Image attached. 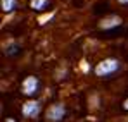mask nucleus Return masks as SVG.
<instances>
[{
	"instance_id": "nucleus-8",
	"label": "nucleus",
	"mask_w": 128,
	"mask_h": 122,
	"mask_svg": "<svg viewBox=\"0 0 128 122\" xmlns=\"http://www.w3.org/2000/svg\"><path fill=\"white\" fill-rule=\"evenodd\" d=\"M54 16V14H52ZM52 16H45V17H40V24H45V21H50L52 19Z\"/></svg>"
},
{
	"instance_id": "nucleus-9",
	"label": "nucleus",
	"mask_w": 128,
	"mask_h": 122,
	"mask_svg": "<svg viewBox=\"0 0 128 122\" xmlns=\"http://www.w3.org/2000/svg\"><path fill=\"white\" fill-rule=\"evenodd\" d=\"M123 108H125V110H126V112H128V98H126V100H125V102H123Z\"/></svg>"
},
{
	"instance_id": "nucleus-3",
	"label": "nucleus",
	"mask_w": 128,
	"mask_h": 122,
	"mask_svg": "<svg viewBox=\"0 0 128 122\" xmlns=\"http://www.w3.org/2000/svg\"><path fill=\"white\" fill-rule=\"evenodd\" d=\"M40 112H42V102L40 100H35V98L24 102L22 107H21V114L26 119H36L40 115Z\"/></svg>"
},
{
	"instance_id": "nucleus-2",
	"label": "nucleus",
	"mask_w": 128,
	"mask_h": 122,
	"mask_svg": "<svg viewBox=\"0 0 128 122\" xmlns=\"http://www.w3.org/2000/svg\"><path fill=\"white\" fill-rule=\"evenodd\" d=\"M66 115V105L64 103H52L45 110V121L47 122H61Z\"/></svg>"
},
{
	"instance_id": "nucleus-6",
	"label": "nucleus",
	"mask_w": 128,
	"mask_h": 122,
	"mask_svg": "<svg viewBox=\"0 0 128 122\" xmlns=\"http://www.w3.org/2000/svg\"><path fill=\"white\" fill-rule=\"evenodd\" d=\"M48 5H50V0H30V9L38 10V12L45 10Z\"/></svg>"
},
{
	"instance_id": "nucleus-11",
	"label": "nucleus",
	"mask_w": 128,
	"mask_h": 122,
	"mask_svg": "<svg viewBox=\"0 0 128 122\" xmlns=\"http://www.w3.org/2000/svg\"><path fill=\"white\" fill-rule=\"evenodd\" d=\"M5 122H16V121H14V119H10V117H9V119H5Z\"/></svg>"
},
{
	"instance_id": "nucleus-5",
	"label": "nucleus",
	"mask_w": 128,
	"mask_h": 122,
	"mask_svg": "<svg viewBox=\"0 0 128 122\" xmlns=\"http://www.w3.org/2000/svg\"><path fill=\"white\" fill-rule=\"evenodd\" d=\"M121 22H123V19H121L120 16L111 14V16L104 17V19L99 22V28H100V29H104V31H107V29H114V28L121 26Z\"/></svg>"
},
{
	"instance_id": "nucleus-10",
	"label": "nucleus",
	"mask_w": 128,
	"mask_h": 122,
	"mask_svg": "<svg viewBox=\"0 0 128 122\" xmlns=\"http://www.w3.org/2000/svg\"><path fill=\"white\" fill-rule=\"evenodd\" d=\"M118 3H121V5H128V0H118Z\"/></svg>"
},
{
	"instance_id": "nucleus-1",
	"label": "nucleus",
	"mask_w": 128,
	"mask_h": 122,
	"mask_svg": "<svg viewBox=\"0 0 128 122\" xmlns=\"http://www.w3.org/2000/svg\"><path fill=\"white\" fill-rule=\"evenodd\" d=\"M121 67V62L118 59H112V57H107L104 60H100L97 65H95V74L99 78H109L112 76L114 72H118Z\"/></svg>"
},
{
	"instance_id": "nucleus-4",
	"label": "nucleus",
	"mask_w": 128,
	"mask_h": 122,
	"mask_svg": "<svg viewBox=\"0 0 128 122\" xmlns=\"http://www.w3.org/2000/svg\"><path fill=\"white\" fill-rule=\"evenodd\" d=\"M40 88V81L36 76H26L21 82V93L24 96H35L38 93Z\"/></svg>"
},
{
	"instance_id": "nucleus-7",
	"label": "nucleus",
	"mask_w": 128,
	"mask_h": 122,
	"mask_svg": "<svg viewBox=\"0 0 128 122\" xmlns=\"http://www.w3.org/2000/svg\"><path fill=\"white\" fill-rule=\"evenodd\" d=\"M0 5L4 12H12L18 5V0H0Z\"/></svg>"
}]
</instances>
